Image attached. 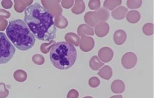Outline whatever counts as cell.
Segmentation results:
<instances>
[{
  "label": "cell",
  "instance_id": "cell-4",
  "mask_svg": "<svg viewBox=\"0 0 154 98\" xmlns=\"http://www.w3.org/2000/svg\"><path fill=\"white\" fill-rule=\"evenodd\" d=\"M16 52V49L7 35L0 32V64L9 62Z\"/></svg>",
  "mask_w": 154,
  "mask_h": 98
},
{
  "label": "cell",
  "instance_id": "cell-3",
  "mask_svg": "<svg viewBox=\"0 0 154 98\" xmlns=\"http://www.w3.org/2000/svg\"><path fill=\"white\" fill-rule=\"evenodd\" d=\"M77 52L71 43L60 42L52 46L50 51V60L58 70H69L77 60Z\"/></svg>",
  "mask_w": 154,
  "mask_h": 98
},
{
  "label": "cell",
  "instance_id": "cell-2",
  "mask_svg": "<svg viewBox=\"0 0 154 98\" xmlns=\"http://www.w3.org/2000/svg\"><path fill=\"white\" fill-rule=\"evenodd\" d=\"M6 34L14 46L19 50H29L35 44L36 38L22 19L10 22L6 29Z\"/></svg>",
  "mask_w": 154,
  "mask_h": 98
},
{
  "label": "cell",
  "instance_id": "cell-1",
  "mask_svg": "<svg viewBox=\"0 0 154 98\" xmlns=\"http://www.w3.org/2000/svg\"><path fill=\"white\" fill-rule=\"evenodd\" d=\"M51 13L38 3L26 7L24 11V22L35 38L49 41L56 38L57 28Z\"/></svg>",
  "mask_w": 154,
  "mask_h": 98
}]
</instances>
